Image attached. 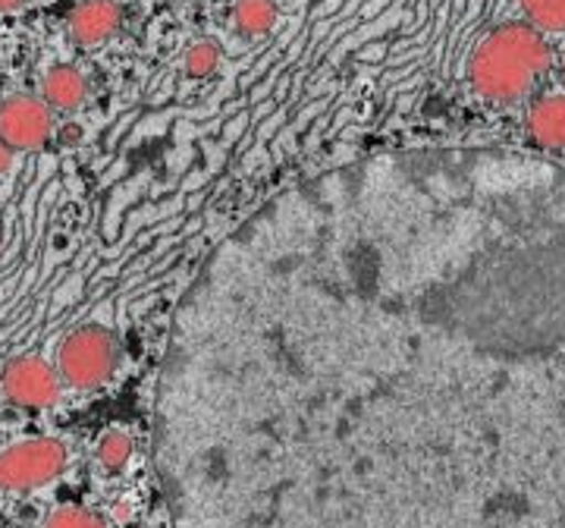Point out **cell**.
I'll return each instance as SVG.
<instances>
[{"label": "cell", "mask_w": 565, "mask_h": 528, "mask_svg": "<svg viewBox=\"0 0 565 528\" xmlns=\"http://www.w3.org/2000/svg\"><path fill=\"white\" fill-rule=\"evenodd\" d=\"M54 133V117L44 98L13 95L0 102V139L13 151H39Z\"/></svg>", "instance_id": "cell-5"}, {"label": "cell", "mask_w": 565, "mask_h": 528, "mask_svg": "<svg viewBox=\"0 0 565 528\" xmlns=\"http://www.w3.org/2000/svg\"><path fill=\"white\" fill-rule=\"evenodd\" d=\"M122 22V10L117 0H82L79 7L70 13V39L82 47H95L107 41Z\"/></svg>", "instance_id": "cell-6"}, {"label": "cell", "mask_w": 565, "mask_h": 528, "mask_svg": "<svg viewBox=\"0 0 565 528\" xmlns=\"http://www.w3.org/2000/svg\"><path fill=\"white\" fill-rule=\"evenodd\" d=\"M41 98L47 102L51 110H79L88 98V82L70 63L51 66L41 80Z\"/></svg>", "instance_id": "cell-8"}, {"label": "cell", "mask_w": 565, "mask_h": 528, "mask_svg": "<svg viewBox=\"0 0 565 528\" xmlns=\"http://www.w3.org/2000/svg\"><path fill=\"white\" fill-rule=\"evenodd\" d=\"M277 3L274 0H236L233 7V20H236V29L243 35H267L274 25H277Z\"/></svg>", "instance_id": "cell-9"}, {"label": "cell", "mask_w": 565, "mask_h": 528, "mask_svg": "<svg viewBox=\"0 0 565 528\" xmlns=\"http://www.w3.org/2000/svg\"><path fill=\"white\" fill-rule=\"evenodd\" d=\"M66 468V447L57 437H32L0 453V490H35Z\"/></svg>", "instance_id": "cell-3"}, {"label": "cell", "mask_w": 565, "mask_h": 528, "mask_svg": "<svg viewBox=\"0 0 565 528\" xmlns=\"http://www.w3.org/2000/svg\"><path fill=\"white\" fill-rule=\"evenodd\" d=\"M221 66V47L214 41H195L185 51V73L195 80H207Z\"/></svg>", "instance_id": "cell-12"}, {"label": "cell", "mask_w": 565, "mask_h": 528, "mask_svg": "<svg viewBox=\"0 0 565 528\" xmlns=\"http://www.w3.org/2000/svg\"><path fill=\"white\" fill-rule=\"evenodd\" d=\"M563 76H565V57H563Z\"/></svg>", "instance_id": "cell-16"}, {"label": "cell", "mask_w": 565, "mask_h": 528, "mask_svg": "<svg viewBox=\"0 0 565 528\" xmlns=\"http://www.w3.org/2000/svg\"><path fill=\"white\" fill-rule=\"evenodd\" d=\"M527 136L546 151L565 148V95L537 98L527 110Z\"/></svg>", "instance_id": "cell-7"}, {"label": "cell", "mask_w": 565, "mask_h": 528, "mask_svg": "<svg viewBox=\"0 0 565 528\" xmlns=\"http://www.w3.org/2000/svg\"><path fill=\"white\" fill-rule=\"evenodd\" d=\"M44 528H107V526L102 522V516H95L92 509L61 507L47 516Z\"/></svg>", "instance_id": "cell-13"}, {"label": "cell", "mask_w": 565, "mask_h": 528, "mask_svg": "<svg viewBox=\"0 0 565 528\" xmlns=\"http://www.w3.org/2000/svg\"><path fill=\"white\" fill-rule=\"evenodd\" d=\"M132 460V437L126 431H107L98 444V463L107 472H120Z\"/></svg>", "instance_id": "cell-11"}, {"label": "cell", "mask_w": 565, "mask_h": 528, "mask_svg": "<svg viewBox=\"0 0 565 528\" xmlns=\"http://www.w3.org/2000/svg\"><path fill=\"white\" fill-rule=\"evenodd\" d=\"M10 167H13V148L0 139V173H7Z\"/></svg>", "instance_id": "cell-14"}, {"label": "cell", "mask_w": 565, "mask_h": 528, "mask_svg": "<svg viewBox=\"0 0 565 528\" xmlns=\"http://www.w3.org/2000/svg\"><path fill=\"white\" fill-rule=\"evenodd\" d=\"M3 397L22 409H47L61 400L63 378L54 366H47L39 356H20L3 368Z\"/></svg>", "instance_id": "cell-4"}, {"label": "cell", "mask_w": 565, "mask_h": 528, "mask_svg": "<svg viewBox=\"0 0 565 528\" xmlns=\"http://www.w3.org/2000/svg\"><path fill=\"white\" fill-rule=\"evenodd\" d=\"M531 25L541 32H565V0H519Z\"/></svg>", "instance_id": "cell-10"}, {"label": "cell", "mask_w": 565, "mask_h": 528, "mask_svg": "<svg viewBox=\"0 0 565 528\" xmlns=\"http://www.w3.org/2000/svg\"><path fill=\"white\" fill-rule=\"evenodd\" d=\"M22 0H0V13H10V10H20Z\"/></svg>", "instance_id": "cell-15"}, {"label": "cell", "mask_w": 565, "mask_h": 528, "mask_svg": "<svg viewBox=\"0 0 565 528\" xmlns=\"http://www.w3.org/2000/svg\"><path fill=\"white\" fill-rule=\"evenodd\" d=\"M550 61V44L537 25L503 22L475 47L468 63V82L484 102H522L544 80Z\"/></svg>", "instance_id": "cell-1"}, {"label": "cell", "mask_w": 565, "mask_h": 528, "mask_svg": "<svg viewBox=\"0 0 565 528\" xmlns=\"http://www.w3.org/2000/svg\"><path fill=\"white\" fill-rule=\"evenodd\" d=\"M117 362H120L117 340L110 330L98 325L73 330L57 352V371H61L63 384L76 387V390H95L107 384L110 374L117 371Z\"/></svg>", "instance_id": "cell-2"}]
</instances>
